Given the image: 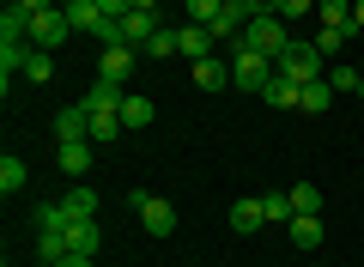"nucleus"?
Instances as JSON below:
<instances>
[{"instance_id": "nucleus-1", "label": "nucleus", "mask_w": 364, "mask_h": 267, "mask_svg": "<svg viewBox=\"0 0 364 267\" xmlns=\"http://www.w3.org/2000/svg\"><path fill=\"white\" fill-rule=\"evenodd\" d=\"M273 67L286 79H298V85H310V79H328V55L316 49V43H304V37H291L286 49L273 55Z\"/></svg>"}, {"instance_id": "nucleus-2", "label": "nucleus", "mask_w": 364, "mask_h": 267, "mask_svg": "<svg viewBox=\"0 0 364 267\" xmlns=\"http://www.w3.org/2000/svg\"><path fill=\"white\" fill-rule=\"evenodd\" d=\"M279 73V67H273V55H261V49H237L231 55V85H243V91H267V79Z\"/></svg>"}, {"instance_id": "nucleus-3", "label": "nucleus", "mask_w": 364, "mask_h": 267, "mask_svg": "<svg viewBox=\"0 0 364 267\" xmlns=\"http://www.w3.org/2000/svg\"><path fill=\"white\" fill-rule=\"evenodd\" d=\"M286 19H279V13H255V19H249V25H243V49H261V55H279V49H286Z\"/></svg>"}, {"instance_id": "nucleus-4", "label": "nucleus", "mask_w": 364, "mask_h": 267, "mask_svg": "<svg viewBox=\"0 0 364 267\" xmlns=\"http://www.w3.org/2000/svg\"><path fill=\"white\" fill-rule=\"evenodd\" d=\"M128 206L140 213V225L152 231V237H170V231H176V206H170L164 194H146V189H134V194H128Z\"/></svg>"}, {"instance_id": "nucleus-5", "label": "nucleus", "mask_w": 364, "mask_h": 267, "mask_svg": "<svg viewBox=\"0 0 364 267\" xmlns=\"http://www.w3.org/2000/svg\"><path fill=\"white\" fill-rule=\"evenodd\" d=\"M67 37H73V19H67V6H49V13L31 19V49H61Z\"/></svg>"}, {"instance_id": "nucleus-6", "label": "nucleus", "mask_w": 364, "mask_h": 267, "mask_svg": "<svg viewBox=\"0 0 364 267\" xmlns=\"http://www.w3.org/2000/svg\"><path fill=\"white\" fill-rule=\"evenodd\" d=\"M134 61H140V49H128V43H104V55H97V79H109V85H128Z\"/></svg>"}, {"instance_id": "nucleus-7", "label": "nucleus", "mask_w": 364, "mask_h": 267, "mask_svg": "<svg viewBox=\"0 0 364 267\" xmlns=\"http://www.w3.org/2000/svg\"><path fill=\"white\" fill-rule=\"evenodd\" d=\"M116 31H122L116 43H128V49H146V37L158 31V13H146V6H134L128 19H116Z\"/></svg>"}, {"instance_id": "nucleus-8", "label": "nucleus", "mask_w": 364, "mask_h": 267, "mask_svg": "<svg viewBox=\"0 0 364 267\" xmlns=\"http://www.w3.org/2000/svg\"><path fill=\"white\" fill-rule=\"evenodd\" d=\"M55 164H61V177H85L91 170V140H55Z\"/></svg>"}, {"instance_id": "nucleus-9", "label": "nucleus", "mask_w": 364, "mask_h": 267, "mask_svg": "<svg viewBox=\"0 0 364 267\" xmlns=\"http://www.w3.org/2000/svg\"><path fill=\"white\" fill-rule=\"evenodd\" d=\"M286 237H291V249H304V255L322 249V237H328V231H322V213H298V219L286 225Z\"/></svg>"}, {"instance_id": "nucleus-10", "label": "nucleus", "mask_w": 364, "mask_h": 267, "mask_svg": "<svg viewBox=\"0 0 364 267\" xmlns=\"http://www.w3.org/2000/svg\"><path fill=\"white\" fill-rule=\"evenodd\" d=\"M55 140H91V110L85 103H67V110L55 115Z\"/></svg>"}, {"instance_id": "nucleus-11", "label": "nucleus", "mask_w": 364, "mask_h": 267, "mask_svg": "<svg viewBox=\"0 0 364 267\" xmlns=\"http://www.w3.org/2000/svg\"><path fill=\"white\" fill-rule=\"evenodd\" d=\"M97 243H104V225L97 219H73L67 225V249L73 255H97Z\"/></svg>"}, {"instance_id": "nucleus-12", "label": "nucleus", "mask_w": 364, "mask_h": 267, "mask_svg": "<svg viewBox=\"0 0 364 267\" xmlns=\"http://www.w3.org/2000/svg\"><path fill=\"white\" fill-rule=\"evenodd\" d=\"M213 43H219V37H213L207 25H182V31H176V49L188 55V61H207V55H213Z\"/></svg>"}, {"instance_id": "nucleus-13", "label": "nucleus", "mask_w": 364, "mask_h": 267, "mask_svg": "<svg viewBox=\"0 0 364 267\" xmlns=\"http://www.w3.org/2000/svg\"><path fill=\"white\" fill-rule=\"evenodd\" d=\"M261 225H267V213H261V194H255V201H231V231H237V237H255Z\"/></svg>"}, {"instance_id": "nucleus-14", "label": "nucleus", "mask_w": 364, "mask_h": 267, "mask_svg": "<svg viewBox=\"0 0 364 267\" xmlns=\"http://www.w3.org/2000/svg\"><path fill=\"white\" fill-rule=\"evenodd\" d=\"M298 98H304V85H298V79H286V73H273L267 91H261V103H273V110H298Z\"/></svg>"}, {"instance_id": "nucleus-15", "label": "nucleus", "mask_w": 364, "mask_h": 267, "mask_svg": "<svg viewBox=\"0 0 364 267\" xmlns=\"http://www.w3.org/2000/svg\"><path fill=\"white\" fill-rule=\"evenodd\" d=\"M195 85H200V91H225V85H231V61H219V55L195 61Z\"/></svg>"}, {"instance_id": "nucleus-16", "label": "nucleus", "mask_w": 364, "mask_h": 267, "mask_svg": "<svg viewBox=\"0 0 364 267\" xmlns=\"http://www.w3.org/2000/svg\"><path fill=\"white\" fill-rule=\"evenodd\" d=\"M67 19H73V31H91V37H104V31H109V19H104V6H97V0L67 6Z\"/></svg>"}, {"instance_id": "nucleus-17", "label": "nucleus", "mask_w": 364, "mask_h": 267, "mask_svg": "<svg viewBox=\"0 0 364 267\" xmlns=\"http://www.w3.org/2000/svg\"><path fill=\"white\" fill-rule=\"evenodd\" d=\"M116 134H128V122H122V110H97V115H91V140H97V146H109Z\"/></svg>"}, {"instance_id": "nucleus-18", "label": "nucleus", "mask_w": 364, "mask_h": 267, "mask_svg": "<svg viewBox=\"0 0 364 267\" xmlns=\"http://www.w3.org/2000/svg\"><path fill=\"white\" fill-rule=\"evenodd\" d=\"M316 19L328 31H352V0H316Z\"/></svg>"}, {"instance_id": "nucleus-19", "label": "nucleus", "mask_w": 364, "mask_h": 267, "mask_svg": "<svg viewBox=\"0 0 364 267\" xmlns=\"http://www.w3.org/2000/svg\"><path fill=\"white\" fill-rule=\"evenodd\" d=\"M61 206H67V219H97V194H91L85 182H79V189H67Z\"/></svg>"}, {"instance_id": "nucleus-20", "label": "nucleus", "mask_w": 364, "mask_h": 267, "mask_svg": "<svg viewBox=\"0 0 364 267\" xmlns=\"http://www.w3.org/2000/svg\"><path fill=\"white\" fill-rule=\"evenodd\" d=\"M328 103H334V85H328V79H310V85H304V98H298V110H304V115H322Z\"/></svg>"}, {"instance_id": "nucleus-21", "label": "nucleus", "mask_w": 364, "mask_h": 267, "mask_svg": "<svg viewBox=\"0 0 364 267\" xmlns=\"http://www.w3.org/2000/svg\"><path fill=\"white\" fill-rule=\"evenodd\" d=\"M25 182H31L25 158H13V152H6V158H0V194H18V189H25Z\"/></svg>"}, {"instance_id": "nucleus-22", "label": "nucleus", "mask_w": 364, "mask_h": 267, "mask_svg": "<svg viewBox=\"0 0 364 267\" xmlns=\"http://www.w3.org/2000/svg\"><path fill=\"white\" fill-rule=\"evenodd\" d=\"M140 55H146V61H170V55H182V49H176V31L158 25L152 37H146V49H140Z\"/></svg>"}, {"instance_id": "nucleus-23", "label": "nucleus", "mask_w": 364, "mask_h": 267, "mask_svg": "<svg viewBox=\"0 0 364 267\" xmlns=\"http://www.w3.org/2000/svg\"><path fill=\"white\" fill-rule=\"evenodd\" d=\"M122 122H128V127H152V98L128 91V98H122Z\"/></svg>"}, {"instance_id": "nucleus-24", "label": "nucleus", "mask_w": 364, "mask_h": 267, "mask_svg": "<svg viewBox=\"0 0 364 267\" xmlns=\"http://www.w3.org/2000/svg\"><path fill=\"white\" fill-rule=\"evenodd\" d=\"M25 79H31V85H49V79H55V49H31Z\"/></svg>"}, {"instance_id": "nucleus-25", "label": "nucleus", "mask_w": 364, "mask_h": 267, "mask_svg": "<svg viewBox=\"0 0 364 267\" xmlns=\"http://www.w3.org/2000/svg\"><path fill=\"white\" fill-rule=\"evenodd\" d=\"M261 213H267V225H291V219H298L291 213V194H279V189L261 194Z\"/></svg>"}, {"instance_id": "nucleus-26", "label": "nucleus", "mask_w": 364, "mask_h": 267, "mask_svg": "<svg viewBox=\"0 0 364 267\" xmlns=\"http://www.w3.org/2000/svg\"><path fill=\"white\" fill-rule=\"evenodd\" d=\"M0 37H25V43H31V13L18 6V0L6 6V13H0Z\"/></svg>"}, {"instance_id": "nucleus-27", "label": "nucleus", "mask_w": 364, "mask_h": 267, "mask_svg": "<svg viewBox=\"0 0 364 267\" xmlns=\"http://www.w3.org/2000/svg\"><path fill=\"white\" fill-rule=\"evenodd\" d=\"M291 213H322V189H316V182H291Z\"/></svg>"}, {"instance_id": "nucleus-28", "label": "nucleus", "mask_w": 364, "mask_h": 267, "mask_svg": "<svg viewBox=\"0 0 364 267\" xmlns=\"http://www.w3.org/2000/svg\"><path fill=\"white\" fill-rule=\"evenodd\" d=\"M346 37H358V25H352V31H328V25H322V31H316L310 43H316V49H322V55H328V61H334V55L346 49Z\"/></svg>"}, {"instance_id": "nucleus-29", "label": "nucleus", "mask_w": 364, "mask_h": 267, "mask_svg": "<svg viewBox=\"0 0 364 267\" xmlns=\"http://www.w3.org/2000/svg\"><path fill=\"white\" fill-rule=\"evenodd\" d=\"M328 85H334V91H358V85H364V73H358L352 61H334V67H328Z\"/></svg>"}, {"instance_id": "nucleus-30", "label": "nucleus", "mask_w": 364, "mask_h": 267, "mask_svg": "<svg viewBox=\"0 0 364 267\" xmlns=\"http://www.w3.org/2000/svg\"><path fill=\"white\" fill-rule=\"evenodd\" d=\"M219 13H225V0H188V25H219Z\"/></svg>"}, {"instance_id": "nucleus-31", "label": "nucleus", "mask_w": 364, "mask_h": 267, "mask_svg": "<svg viewBox=\"0 0 364 267\" xmlns=\"http://www.w3.org/2000/svg\"><path fill=\"white\" fill-rule=\"evenodd\" d=\"M273 13L279 19H304V13H316V0H273Z\"/></svg>"}, {"instance_id": "nucleus-32", "label": "nucleus", "mask_w": 364, "mask_h": 267, "mask_svg": "<svg viewBox=\"0 0 364 267\" xmlns=\"http://www.w3.org/2000/svg\"><path fill=\"white\" fill-rule=\"evenodd\" d=\"M97 6H104V19H128L134 13V0H97Z\"/></svg>"}, {"instance_id": "nucleus-33", "label": "nucleus", "mask_w": 364, "mask_h": 267, "mask_svg": "<svg viewBox=\"0 0 364 267\" xmlns=\"http://www.w3.org/2000/svg\"><path fill=\"white\" fill-rule=\"evenodd\" d=\"M352 25H358V31H364V0H352Z\"/></svg>"}, {"instance_id": "nucleus-34", "label": "nucleus", "mask_w": 364, "mask_h": 267, "mask_svg": "<svg viewBox=\"0 0 364 267\" xmlns=\"http://www.w3.org/2000/svg\"><path fill=\"white\" fill-rule=\"evenodd\" d=\"M61 267H91V255H67V261Z\"/></svg>"}, {"instance_id": "nucleus-35", "label": "nucleus", "mask_w": 364, "mask_h": 267, "mask_svg": "<svg viewBox=\"0 0 364 267\" xmlns=\"http://www.w3.org/2000/svg\"><path fill=\"white\" fill-rule=\"evenodd\" d=\"M249 6H255V13H273V0H249Z\"/></svg>"}, {"instance_id": "nucleus-36", "label": "nucleus", "mask_w": 364, "mask_h": 267, "mask_svg": "<svg viewBox=\"0 0 364 267\" xmlns=\"http://www.w3.org/2000/svg\"><path fill=\"white\" fill-rule=\"evenodd\" d=\"M134 6H146V13H158V0H134Z\"/></svg>"}, {"instance_id": "nucleus-37", "label": "nucleus", "mask_w": 364, "mask_h": 267, "mask_svg": "<svg viewBox=\"0 0 364 267\" xmlns=\"http://www.w3.org/2000/svg\"><path fill=\"white\" fill-rule=\"evenodd\" d=\"M55 6H79V0H55Z\"/></svg>"}, {"instance_id": "nucleus-38", "label": "nucleus", "mask_w": 364, "mask_h": 267, "mask_svg": "<svg viewBox=\"0 0 364 267\" xmlns=\"http://www.w3.org/2000/svg\"><path fill=\"white\" fill-rule=\"evenodd\" d=\"M37 267H55V261H37Z\"/></svg>"}, {"instance_id": "nucleus-39", "label": "nucleus", "mask_w": 364, "mask_h": 267, "mask_svg": "<svg viewBox=\"0 0 364 267\" xmlns=\"http://www.w3.org/2000/svg\"><path fill=\"white\" fill-rule=\"evenodd\" d=\"M358 98H364V85H358Z\"/></svg>"}]
</instances>
